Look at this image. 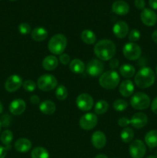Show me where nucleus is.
I'll use <instances>...</instances> for the list:
<instances>
[{
  "mask_svg": "<svg viewBox=\"0 0 157 158\" xmlns=\"http://www.w3.org/2000/svg\"><path fill=\"white\" fill-rule=\"evenodd\" d=\"M116 52L115 45L112 40H102L95 43L94 53L99 60H110L115 56Z\"/></svg>",
  "mask_w": 157,
  "mask_h": 158,
  "instance_id": "nucleus-1",
  "label": "nucleus"
},
{
  "mask_svg": "<svg viewBox=\"0 0 157 158\" xmlns=\"http://www.w3.org/2000/svg\"><path fill=\"white\" fill-rule=\"evenodd\" d=\"M155 76L153 70L149 67H143L135 76V83L141 89L150 87L155 83Z\"/></svg>",
  "mask_w": 157,
  "mask_h": 158,
  "instance_id": "nucleus-2",
  "label": "nucleus"
},
{
  "mask_svg": "<svg viewBox=\"0 0 157 158\" xmlns=\"http://www.w3.org/2000/svg\"><path fill=\"white\" fill-rule=\"evenodd\" d=\"M67 46V39L63 34H56L49 40L48 43L49 50L53 55H61Z\"/></svg>",
  "mask_w": 157,
  "mask_h": 158,
  "instance_id": "nucleus-3",
  "label": "nucleus"
},
{
  "mask_svg": "<svg viewBox=\"0 0 157 158\" xmlns=\"http://www.w3.org/2000/svg\"><path fill=\"white\" fill-rule=\"evenodd\" d=\"M120 81V77L118 73L114 70L107 71L106 73H103L99 77L100 86L103 88L106 89H115L119 85Z\"/></svg>",
  "mask_w": 157,
  "mask_h": 158,
  "instance_id": "nucleus-4",
  "label": "nucleus"
},
{
  "mask_svg": "<svg viewBox=\"0 0 157 158\" xmlns=\"http://www.w3.org/2000/svg\"><path fill=\"white\" fill-rule=\"evenodd\" d=\"M130 104L134 109L142 110L147 109L150 106L151 100L147 94L142 92H137L131 97Z\"/></svg>",
  "mask_w": 157,
  "mask_h": 158,
  "instance_id": "nucleus-5",
  "label": "nucleus"
},
{
  "mask_svg": "<svg viewBox=\"0 0 157 158\" xmlns=\"http://www.w3.org/2000/svg\"><path fill=\"white\" fill-rule=\"evenodd\" d=\"M58 85V80L51 74H44L37 80V86L41 90L47 92L55 88Z\"/></svg>",
  "mask_w": 157,
  "mask_h": 158,
  "instance_id": "nucleus-6",
  "label": "nucleus"
},
{
  "mask_svg": "<svg viewBox=\"0 0 157 158\" xmlns=\"http://www.w3.org/2000/svg\"><path fill=\"white\" fill-rule=\"evenodd\" d=\"M123 55L129 60H136L142 54L141 47L135 43H128L123 47Z\"/></svg>",
  "mask_w": 157,
  "mask_h": 158,
  "instance_id": "nucleus-7",
  "label": "nucleus"
},
{
  "mask_svg": "<svg viewBox=\"0 0 157 158\" xmlns=\"http://www.w3.org/2000/svg\"><path fill=\"white\" fill-rule=\"evenodd\" d=\"M98 123V117L95 114L87 113L82 116L79 120V126L85 131L92 130Z\"/></svg>",
  "mask_w": 157,
  "mask_h": 158,
  "instance_id": "nucleus-8",
  "label": "nucleus"
},
{
  "mask_svg": "<svg viewBox=\"0 0 157 158\" xmlns=\"http://www.w3.org/2000/svg\"><path fill=\"white\" fill-rule=\"evenodd\" d=\"M129 151L132 158H143L146 153V148L142 140H135L129 145Z\"/></svg>",
  "mask_w": 157,
  "mask_h": 158,
  "instance_id": "nucleus-9",
  "label": "nucleus"
},
{
  "mask_svg": "<svg viewBox=\"0 0 157 158\" xmlns=\"http://www.w3.org/2000/svg\"><path fill=\"white\" fill-rule=\"evenodd\" d=\"M76 106L80 110L89 111L92 109L94 104V100L92 96L87 94H82L76 99Z\"/></svg>",
  "mask_w": 157,
  "mask_h": 158,
  "instance_id": "nucleus-10",
  "label": "nucleus"
},
{
  "mask_svg": "<svg viewBox=\"0 0 157 158\" xmlns=\"http://www.w3.org/2000/svg\"><path fill=\"white\" fill-rule=\"evenodd\" d=\"M103 70H104V65L102 63L101 60H97V59L89 61L86 66L87 73L89 76L94 77L101 76L103 74Z\"/></svg>",
  "mask_w": 157,
  "mask_h": 158,
  "instance_id": "nucleus-11",
  "label": "nucleus"
},
{
  "mask_svg": "<svg viewBox=\"0 0 157 158\" xmlns=\"http://www.w3.org/2000/svg\"><path fill=\"white\" fill-rule=\"evenodd\" d=\"M22 79L18 75L14 74L10 76L5 83V88L9 93H13L18 90L22 86Z\"/></svg>",
  "mask_w": 157,
  "mask_h": 158,
  "instance_id": "nucleus-12",
  "label": "nucleus"
},
{
  "mask_svg": "<svg viewBox=\"0 0 157 158\" xmlns=\"http://www.w3.org/2000/svg\"><path fill=\"white\" fill-rule=\"evenodd\" d=\"M140 19L144 25L147 26H155L157 22V15L152 9L145 8L140 14Z\"/></svg>",
  "mask_w": 157,
  "mask_h": 158,
  "instance_id": "nucleus-13",
  "label": "nucleus"
},
{
  "mask_svg": "<svg viewBox=\"0 0 157 158\" xmlns=\"http://www.w3.org/2000/svg\"><path fill=\"white\" fill-rule=\"evenodd\" d=\"M148 123V117L144 113L138 112L134 114L130 119V124L135 129H141L144 127Z\"/></svg>",
  "mask_w": 157,
  "mask_h": 158,
  "instance_id": "nucleus-14",
  "label": "nucleus"
},
{
  "mask_svg": "<svg viewBox=\"0 0 157 158\" xmlns=\"http://www.w3.org/2000/svg\"><path fill=\"white\" fill-rule=\"evenodd\" d=\"M113 33L117 38L123 39L129 34V26L124 21H118L112 28Z\"/></svg>",
  "mask_w": 157,
  "mask_h": 158,
  "instance_id": "nucleus-15",
  "label": "nucleus"
},
{
  "mask_svg": "<svg viewBox=\"0 0 157 158\" xmlns=\"http://www.w3.org/2000/svg\"><path fill=\"white\" fill-rule=\"evenodd\" d=\"M26 102L22 99H16L11 102L9 105V111L12 114L15 116L21 115L26 110Z\"/></svg>",
  "mask_w": 157,
  "mask_h": 158,
  "instance_id": "nucleus-16",
  "label": "nucleus"
},
{
  "mask_svg": "<svg viewBox=\"0 0 157 158\" xmlns=\"http://www.w3.org/2000/svg\"><path fill=\"white\" fill-rule=\"evenodd\" d=\"M91 142L95 148L102 149L106 146V137L104 133L102 131H95L92 135Z\"/></svg>",
  "mask_w": 157,
  "mask_h": 158,
  "instance_id": "nucleus-17",
  "label": "nucleus"
},
{
  "mask_svg": "<svg viewBox=\"0 0 157 158\" xmlns=\"http://www.w3.org/2000/svg\"><path fill=\"white\" fill-rule=\"evenodd\" d=\"M112 10L117 15H125L129 13V6L123 0H118L113 2L112 6Z\"/></svg>",
  "mask_w": 157,
  "mask_h": 158,
  "instance_id": "nucleus-18",
  "label": "nucleus"
},
{
  "mask_svg": "<svg viewBox=\"0 0 157 158\" xmlns=\"http://www.w3.org/2000/svg\"><path fill=\"white\" fill-rule=\"evenodd\" d=\"M134 84L130 80H125L120 83L119 93L123 97H129L132 96L134 93Z\"/></svg>",
  "mask_w": 157,
  "mask_h": 158,
  "instance_id": "nucleus-19",
  "label": "nucleus"
},
{
  "mask_svg": "<svg viewBox=\"0 0 157 158\" xmlns=\"http://www.w3.org/2000/svg\"><path fill=\"white\" fill-rule=\"evenodd\" d=\"M15 149L19 153H26L32 148V143L26 138H20L15 141Z\"/></svg>",
  "mask_w": 157,
  "mask_h": 158,
  "instance_id": "nucleus-20",
  "label": "nucleus"
},
{
  "mask_svg": "<svg viewBox=\"0 0 157 158\" xmlns=\"http://www.w3.org/2000/svg\"><path fill=\"white\" fill-rule=\"evenodd\" d=\"M58 60L55 56H48L46 58L43 60L42 63V67L44 68L46 70L48 71H52L54 70L55 68L58 66Z\"/></svg>",
  "mask_w": 157,
  "mask_h": 158,
  "instance_id": "nucleus-21",
  "label": "nucleus"
},
{
  "mask_svg": "<svg viewBox=\"0 0 157 158\" xmlns=\"http://www.w3.org/2000/svg\"><path fill=\"white\" fill-rule=\"evenodd\" d=\"M39 110L42 114L46 115H52L56 110V106L54 102L51 100H45L39 104Z\"/></svg>",
  "mask_w": 157,
  "mask_h": 158,
  "instance_id": "nucleus-22",
  "label": "nucleus"
},
{
  "mask_svg": "<svg viewBox=\"0 0 157 158\" xmlns=\"http://www.w3.org/2000/svg\"><path fill=\"white\" fill-rule=\"evenodd\" d=\"M47 30L43 27H37L35 28L31 32V36L35 41L42 42L46 40L48 37Z\"/></svg>",
  "mask_w": 157,
  "mask_h": 158,
  "instance_id": "nucleus-23",
  "label": "nucleus"
},
{
  "mask_svg": "<svg viewBox=\"0 0 157 158\" xmlns=\"http://www.w3.org/2000/svg\"><path fill=\"white\" fill-rule=\"evenodd\" d=\"M145 142L150 148L157 147V130H152L149 131L145 136Z\"/></svg>",
  "mask_w": 157,
  "mask_h": 158,
  "instance_id": "nucleus-24",
  "label": "nucleus"
},
{
  "mask_svg": "<svg viewBox=\"0 0 157 158\" xmlns=\"http://www.w3.org/2000/svg\"><path fill=\"white\" fill-rule=\"evenodd\" d=\"M85 64L81 60L75 59L72 60L69 64V69L72 73L75 74H81L85 70Z\"/></svg>",
  "mask_w": 157,
  "mask_h": 158,
  "instance_id": "nucleus-25",
  "label": "nucleus"
},
{
  "mask_svg": "<svg viewBox=\"0 0 157 158\" xmlns=\"http://www.w3.org/2000/svg\"><path fill=\"white\" fill-rule=\"evenodd\" d=\"M81 39L85 43L92 45L96 42V35L90 29H85L81 33Z\"/></svg>",
  "mask_w": 157,
  "mask_h": 158,
  "instance_id": "nucleus-26",
  "label": "nucleus"
},
{
  "mask_svg": "<svg viewBox=\"0 0 157 158\" xmlns=\"http://www.w3.org/2000/svg\"><path fill=\"white\" fill-rule=\"evenodd\" d=\"M1 142L6 146V149H10L11 143L13 140V134L9 130H6L2 133L1 137H0Z\"/></svg>",
  "mask_w": 157,
  "mask_h": 158,
  "instance_id": "nucleus-27",
  "label": "nucleus"
},
{
  "mask_svg": "<svg viewBox=\"0 0 157 158\" xmlns=\"http://www.w3.org/2000/svg\"><path fill=\"white\" fill-rule=\"evenodd\" d=\"M119 73L125 78H131L135 75V69L131 64H124L119 68Z\"/></svg>",
  "mask_w": 157,
  "mask_h": 158,
  "instance_id": "nucleus-28",
  "label": "nucleus"
},
{
  "mask_svg": "<svg viewBox=\"0 0 157 158\" xmlns=\"http://www.w3.org/2000/svg\"><path fill=\"white\" fill-rule=\"evenodd\" d=\"M32 158H49V154L46 148L37 147L34 148L31 153Z\"/></svg>",
  "mask_w": 157,
  "mask_h": 158,
  "instance_id": "nucleus-29",
  "label": "nucleus"
},
{
  "mask_svg": "<svg viewBox=\"0 0 157 158\" xmlns=\"http://www.w3.org/2000/svg\"><path fill=\"white\" fill-rule=\"evenodd\" d=\"M120 137L124 143H129V142L132 141L134 137L133 130L130 127H125L121 131Z\"/></svg>",
  "mask_w": 157,
  "mask_h": 158,
  "instance_id": "nucleus-30",
  "label": "nucleus"
},
{
  "mask_svg": "<svg viewBox=\"0 0 157 158\" xmlns=\"http://www.w3.org/2000/svg\"><path fill=\"white\" fill-rule=\"evenodd\" d=\"M109 109V103L106 100H99L97 102L95 105V114L101 115V114H105Z\"/></svg>",
  "mask_w": 157,
  "mask_h": 158,
  "instance_id": "nucleus-31",
  "label": "nucleus"
},
{
  "mask_svg": "<svg viewBox=\"0 0 157 158\" xmlns=\"http://www.w3.org/2000/svg\"><path fill=\"white\" fill-rule=\"evenodd\" d=\"M55 97L58 100H64L68 97V90L64 85H59L55 90Z\"/></svg>",
  "mask_w": 157,
  "mask_h": 158,
  "instance_id": "nucleus-32",
  "label": "nucleus"
},
{
  "mask_svg": "<svg viewBox=\"0 0 157 158\" xmlns=\"http://www.w3.org/2000/svg\"><path fill=\"white\" fill-rule=\"evenodd\" d=\"M112 106H113V109L115 110L122 112V111H124L128 107V103L123 99H118L115 101H114Z\"/></svg>",
  "mask_w": 157,
  "mask_h": 158,
  "instance_id": "nucleus-33",
  "label": "nucleus"
},
{
  "mask_svg": "<svg viewBox=\"0 0 157 158\" xmlns=\"http://www.w3.org/2000/svg\"><path fill=\"white\" fill-rule=\"evenodd\" d=\"M140 37H141V32L136 29H132V30L129 32V35H128L129 40L131 43L137 42L138 40H139Z\"/></svg>",
  "mask_w": 157,
  "mask_h": 158,
  "instance_id": "nucleus-34",
  "label": "nucleus"
},
{
  "mask_svg": "<svg viewBox=\"0 0 157 158\" xmlns=\"http://www.w3.org/2000/svg\"><path fill=\"white\" fill-rule=\"evenodd\" d=\"M36 86L37 85L35 84V82L31 80H26L22 83L23 89L26 91H27V92H33L35 89V88H36Z\"/></svg>",
  "mask_w": 157,
  "mask_h": 158,
  "instance_id": "nucleus-35",
  "label": "nucleus"
},
{
  "mask_svg": "<svg viewBox=\"0 0 157 158\" xmlns=\"http://www.w3.org/2000/svg\"><path fill=\"white\" fill-rule=\"evenodd\" d=\"M18 31L22 35H27L31 32V26L26 23H22L18 26Z\"/></svg>",
  "mask_w": 157,
  "mask_h": 158,
  "instance_id": "nucleus-36",
  "label": "nucleus"
},
{
  "mask_svg": "<svg viewBox=\"0 0 157 158\" xmlns=\"http://www.w3.org/2000/svg\"><path fill=\"white\" fill-rule=\"evenodd\" d=\"M118 124L119 125L120 127H127L128 125L130 124V120L127 117H121V118L119 120Z\"/></svg>",
  "mask_w": 157,
  "mask_h": 158,
  "instance_id": "nucleus-37",
  "label": "nucleus"
},
{
  "mask_svg": "<svg viewBox=\"0 0 157 158\" xmlns=\"http://www.w3.org/2000/svg\"><path fill=\"white\" fill-rule=\"evenodd\" d=\"M59 61L63 65H67L70 61V56L66 53H62L59 56Z\"/></svg>",
  "mask_w": 157,
  "mask_h": 158,
  "instance_id": "nucleus-38",
  "label": "nucleus"
},
{
  "mask_svg": "<svg viewBox=\"0 0 157 158\" xmlns=\"http://www.w3.org/2000/svg\"><path fill=\"white\" fill-rule=\"evenodd\" d=\"M119 66V61L118 59H111L109 60V66H110L111 69H116Z\"/></svg>",
  "mask_w": 157,
  "mask_h": 158,
  "instance_id": "nucleus-39",
  "label": "nucleus"
},
{
  "mask_svg": "<svg viewBox=\"0 0 157 158\" xmlns=\"http://www.w3.org/2000/svg\"><path fill=\"white\" fill-rule=\"evenodd\" d=\"M135 6L138 9L143 10L146 6V2L144 0H135Z\"/></svg>",
  "mask_w": 157,
  "mask_h": 158,
  "instance_id": "nucleus-40",
  "label": "nucleus"
},
{
  "mask_svg": "<svg viewBox=\"0 0 157 158\" xmlns=\"http://www.w3.org/2000/svg\"><path fill=\"white\" fill-rule=\"evenodd\" d=\"M151 110L154 114H157V97L153 99L152 103H151Z\"/></svg>",
  "mask_w": 157,
  "mask_h": 158,
  "instance_id": "nucleus-41",
  "label": "nucleus"
},
{
  "mask_svg": "<svg viewBox=\"0 0 157 158\" xmlns=\"http://www.w3.org/2000/svg\"><path fill=\"white\" fill-rule=\"evenodd\" d=\"M30 102L32 104H38L40 102L39 97L37 95H32V97H30Z\"/></svg>",
  "mask_w": 157,
  "mask_h": 158,
  "instance_id": "nucleus-42",
  "label": "nucleus"
},
{
  "mask_svg": "<svg viewBox=\"0 0 157 158\" xmlns=\"http://www.w3.org/2000/svg\"><path fill=\"white\" fill-rule=\"evenodd\" d=\"M149 5L151 9L157 10V0H149Z\"/></svg>",
  "mask_w": 157,
  "mask_h": 158,
  "instance_id": "nucleus-43",
  "label": "nucleus"
},
{
  "mask_svg": "<svg viewBox=\"0 0 157 158\" xmlns=\"http://www.w3.org/2000/svg\"><path fill=\"white\" fill-rule=\"evenodd\" d=\"M6 152H7V149L4 147L0 146V158H5L6 156Z\"/></svg>",
  "mask_w": 157,
  "mask_h": 158,
  "instance_id": "nucleus-44",
  "label": "nucleus"
},
{
  "mask_svg": "<svg viewBox=\"0 0 157 158\" xmlns=\"http://www.w3.org/2000/svg\"><path fill=\"white\" fill-rule=\"evenodd\" d=\"M152 40H153L154 43H155V44H157V29L152 32Z\"/></svg>",
  "mask_w": 157,
  "mask_h": 158,
  "instance_id": "nucleus-45",
  "label": "nucleus"
},
{
  "mask_svg": "<svg viewBox=\"0 0 157 158\" xmlns=\"http://www.w3.org/2000/svg\"><path fill=\"white\" fill-rule=\"evenodd\" d=\"M95 158H108V157L106 155H105V154H98L97 156H95Z\"/></svg>",
  "mask_w": 157,
  "mask_h": 158,
  "instance_id": "nucleus-46",
  "label": "nucleus"
},
{
  "mask_svg": "<svg viewBox=\"0 0 157 158\" xmlns=\"http://www.w3.org/2000/svg\"><path fill=\"white\" fill-rule=\"evenodd\" d=\"M3 111V106H2V102L0 101V114L2 113Z\"/></svg>",
  "mask_w": 157,
  "mask_h": 158,
  "instance_id": "nucleus-47",
  "label": "nucleus"
},
{
  "mask_svg": "<svg viewBox=\"0 0 157 158\" xmlns=\"http://www.w3.org/2000/svg\"><path fill=\"white\" fill-rule=\"evenodd\" d=\"M146 158H157V156H155V155H150V156H149V157H146Z\"/></svg>",
  "mask_w": 157,
  "mask_h": 158,
  "instance_id": "nucleus-48",
  "label": "nucleus"
},
{
  "mask_svg": "<svg viewBox=\"0 0 157 158\" xmlns=\"http://www.w3.org/2000/svg\"><path fill=\"white\" fill-rule=\"evenodd\" d=\"M1 127H2V123H1V121H0V132H1Z\"/></svg>",
  "mask_w": 157,
  "mask_h": 158,
  "instance_id": "nucleus-49",
  "label": "nucleus"
},
{
  "mask_svg": "<svg viewBox=\"0 0 157 158\" xmlns=\"http://www.w3.org/2000/svg\"><path fill=\"white\" fill-rule=\"evenodd\" d=\"M10 1H16V0H10Z\"/></svg>",
  "mask_w": 157,
  "mask_h": 158,
  "instance_id": "nucleus-50",
  "label": "nucleus"
},
{
  "mask_svg": "<svg viewBox=\"0 0 157 158\" xmlns=\"http://www.w3.org/2000/svg\"><path fill=\"white\" fill-rule=\"evenodd\" d=\"M156 75H157V66H156Z\"/></svg>",
  "mask_w": 157,
  "mask_h": 158,
  "instance_id": "nucleus-51",
  "label": "nucleus"
}]
</instances>
